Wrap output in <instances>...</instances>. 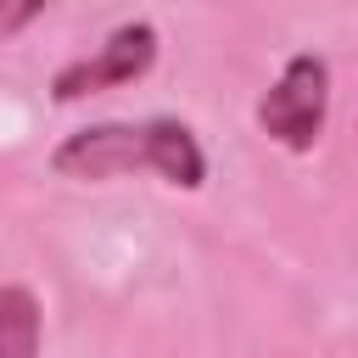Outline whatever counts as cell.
I'll list each match as a JSON object with an SVG mask.
<instances>
[{"label": "cell", "mask_w": 358, "mask_h": 358, "mask_svg": "<svg viewBox=\"0 0 358 358\" xmlns=\"http://www.w3.org/2000/svg\"><path fill=\"white\" fill-rule=\"evenodd\" d=\"M257 129L291 151V157H308L319 140H324V117H330V62L319 50H296L280 62L274 84L257 95Z\"/></svg>", "instance_id": "obj_2"}, {"label": "cell", "mask_w": 358, "mask_h": 358, "mask_svg": "<svg viewBox=\"0 0 358 358\" xmlns=\"http://www.w3.org/2000/svg\"><path fill=\"white\" fill-rule=\"evenodd\" d=\"M50 168L78 185H106L123 173H157L173 190L207 185V151L190 123L179 117H134V123H84L56 140Z\"/></svg>", "instance_id": "obj_1"}, {"label": "cell", "mask_w": 358, "mask_h": 358, "mask_svg": "<svg viewBox=\"0 0 358 358\" xmlns=\"http://www.w3.org/2000/svg\"><path fill=\"white\" fill-rule=\"evenodd\" d=\"M45 341V308L28 285H0V358H39Z\"/></svg>", "instance_id": "obj_4"}, {"label": "cell", "mask_w": 358, "mask_h": 358, "mask_svg": "<svg viewBox=\"0 0 358 358\" xmlns=\"http://www.w3.org/2000/svg\"><path fill=\"white\" fill-rule=\"evenodd\" d=\"M50 0H0V39H17Z\"/></svg>", "instance_id": "obj_5"}, {"label": "cell", "mask_w": 358, "mask_h": 358, "mask_svg": "<svg viewBox=\"0 0 358 358\" xmlns=\"http://www.w3.org/2000/svg\"><path fill=\"white\" fill-rule=\"evenodd\" d=\"M157 50H162V39H157V28L145 17L117 22L90 56H73L67 67H56L50 101L73 106V101H90V95H106V90H129V84H140L157 67Z\"/></svg>", "instance_id": "obj_3"}]
</instances>
